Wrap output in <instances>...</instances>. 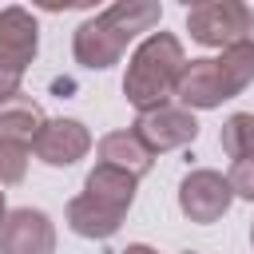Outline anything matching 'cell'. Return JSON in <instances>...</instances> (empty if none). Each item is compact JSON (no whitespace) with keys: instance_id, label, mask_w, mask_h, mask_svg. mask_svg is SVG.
Returning <instances> with one entry per match:
<instances>
[{"instance_id":"6da1fadb","label":"cell","mask_w":254,"mask_h":254,"mask_svg":"<svg viewBox=\"0 0 254 254\" xmlns=\"http://www.w3.org/2000/svg\"><path fill=\"white\" fill-rule=\"evenodd\" d=\"M159 20H163L159 4H151V0H119L107 12H99V16H91V20H83L75 28L71 56H75V64H83L91 71H103V67L119 64L127 44L139 32H151Z\"/></svg>"},{"instance_id":"7a4b0ae2","label":"cell","mask_w":254,"mask_h":254,"mask_svg":"<svg viewBox=\"0 0 254 254\" xmlns=\"http://www.w3.org/2000/svg\"><path fill=\"white\" fill-rule=\"evenodd\" d=\"M183 67H187L183 44L171 32H151L131 52V64H127V75H123L127 103L139 115L143 111H155V107H167L175 99V87L183 79Z\"/></svg>"},{"instance_id":"3957f363","label":"cell","mask_w":254,"mask_h":254,"mask_svg":"<svg viewBox=\"0 0 254 254\" xmlns=\"http://www.w3.org/2000/svg\"><path fill=\"white\" fill-rule=\"evenodd\" d=\"M254 83V40H242L234 48H222V56L190 60L183 67V79L175 87V99L187 111H210L222 99L242 95Z\"/></svg>"},{"instance_id":"277c9868","label":"cell","mask_w":254,"mask_h":254,"mask_svg":"<svg viewBox=\"0 0 254 254\" xmlns=\"http://www.w3.org/2000/svg\"><path fill=\"white\" fill-rule=\"evenodd\" d=\"M187 32L202 48H234L250 40L254 32V12L238 0H202L187 8Z\"/></svg>"},{"instance_id":"5b68a950","label":"cell","mask_w":254,"mask_h":254,"mask_svg":"<svg viewBox=\"0 0 254 254\" xmlns=\"http://www.w3.org/2000/svg\"><path fill=\"white\" fill-rule=\"evenodd\" d=\"M234 202V190H230V179L210 171V167H198V171H187L183 183H179V210L206 226V222H218Z\"/></svg>"},{"instance_id":"8992f818","label":"cell","mask_w":254,"mask_h":254,"mask_svg":"<svg viewBox=\"0 0 254 254\" xmlns=\"http://www.w3.org/2000/svg\"><path fill=\"white\" fill-rule=\"evenodd\" d=\"M131 131L147 143L151 155H163V151H179V147L194 143V135H198V119H194V111L167 103V107L143 111V115L135 119Z\"/></svg>"},{"instance_id":"52a82bcc","label":"cell","mask_w":254,"mask_h":254,"mask_svg":"<svg viewBox=\"0 0 254 254\" xmlns=\"http://www.w3.org/2000/svg\"><path fill=\"white\" fill-rule=\"evenodd\" d=\"M0 254H56V226L36 206H16L0 222Z\"/></svg>"},{"instance_id":"ba28073f","label":"cell","mask_w":254,"mask_h":254,"mask_svg":"<svg viewBox=\"0 0 254 254\" xmlns=\"http://www.w3.org/2000/svg\"><path fill=\"white\" fill-rule=\"evenodd\" d=\"M91 151V135L79 119H44L40 135L32 139V155L48 167H71Z\"/></svg>"},{"instance_id":"9c48e42d","label":"cell","mask_w":254,"mask_h":254,"mask_svg":"<svg viewBox=\"0 0 254 254\" xmlns=\"http://www.w3.org/2000/svg\"><path fill=\"white\" fill-rule=\"evenodd\" d=\"M36 48H40V28L32 12L0 8V67L24 75V67L36 60Z\"/></svg>"},{"instance_id":"30bf717a","label":"cell","mask_w":254,"mask_h":254,"mask_svg":"<svg viewBox=\"0 0 254 254\" xmlns=\"http://www.w3.org/2000/svg\"><path fill=\"white\" fill-rule=\"evenodd\" d=\"M123 214L127 210H119V206H111L95 194H75L67 202V226L79 238H111L123 226Z\"/></svg>"},{"instance_id":"8fae6325","label":"cell","mask_w":254,"mask_h":254,"mask_svg":"<svg viewBox=\"0 0 254 254\" xmlns=\"http://www.w3.org/2000/svg\"><path fill=\"white\" fill-rule=\"evenodd\" d=\"M95 155H99L103 167H115V171H123L131 179H143L151 171V163H155V155L147 151V143L135 131H111V135H103L99 147H95Z\"/></svg>"},{"instance_id":"7c38bea8","label":"cell","mask_w":254,"mask_h":254,"mask_svg":"<svg viewBox=\"0 0 254 254\" xmlns=\"http://www.w3.org/2000/svg\"><path fill=\"white\" fill-rule=\"evenodd\" d=\"M44 127V111L32 95H12L0 103V143H20V147H32V139L40 135Z\"/></svg>"},{"instance_id":"4fadbf2b","label":"cell","mask_w":254,"mask_h":254,"mask_svg":"<svg viewBox=\"0 0 254 254\" xmlns=\"http://www.w3.org/2000/svg\"><path fill=\"white\" fill-rule=\"evenodd\" d=\"M135 187H139V179H131V175L115 171V167H103V163H95L87 171V179H83V194H95V198H103V202H111L119 210H131Z\"/></svg>"},{"instance_id":"5bb4252c","label":"cell","mask_w":254,"mask_h":254,"mask_svg":"<svg viewBox=\"0 0 254 254\" xmlns=\"http://www.w3.org/2000/svg\"><path fill=\"white\" fill-rule=\"evenodd\" d=\"M218 147L238 163V159H250L254 155V111H234L222 131H218Z\"/></svg>"},{"instance_id":"9a60e30c","label":"cell","mask_w":254,"mask_h":254,"mask_svg":"<svg viewBox=\"0 0 254 254\" xmlns=\"http://www.w3.org/2000/svg\"><path fill=\"white\" fill-rule=\"evenodd\" d=\"M28 151L20 143H0V187H16L28 175Z\"/></svg>"},{"instance_id":"2e32d148","label":"cell","mask_w":254,"mask_h":254,"mask_svg":"<svg viewBox=\"0 0 254 254\" xmlns=\"http://www.w3.org/2000/svg\"><path fill=\"white\" fill-rule=\"evenodd\" d=\"M230 190H234V198H246V202H254V155L250 159H238L234 167H230Z\"/></svg>"},{"instance_id":"e0dca14e","label":"cell","mask_w":254,"mask_h":254,"mask_svg":"<svg viewBox=\"0 0 254 254\" xmlns=\"http://www.w3.org/2000/svg\"><path fill=\"white\" fill-rule=\"evenodd\" d=\"M20 71H8V67H0V103L4 99H12V95H20Z\"/></svg>"},{"instance_id":"ac0fdd59","label":"cell","mask_w":254,"mask_h":254,"mask_svg":"<svg viewBox=\"0 0 254 254\" xmlns=\"http://www.w3.org/2000/svg\"><path fill=\"white\" fill-rule=\"evenodd\" d=\"M119 254H159V250H151L147 242H131L127 250H119Z\"/></svg>"},{"instance_id":"d6986e66","label":"cell","mask_w":254,"mask_h":254,"mask_svg":"<svg viewBox=\"0 0 254 254\" xmlns=\"http://www.w3.org/2000/svg\"><path fill=\"white\" fill-rule=\"evenodd\" d=\"M8 218V202H4V190H0V222Z\"/></svg>"},{"instance_id":"ffe728a7","label":"cell","mask_w":254,"mask_h":254,"mask_svg":"<svg viewBox=\"0 0 254 254\" xmlns=\"http://www.w3.org/2000/svg\"><path fill=\"white\" fill-rule=\"evenodd\" d=\"M250 246H254V226H250Z\"/></svg>"},{"instance_id":"44dd1931","label":"cell","mask_w":254,"mask_h":254,"mask_svg":"<svg viewBox=\"0 0 254 254\" xmlns=\"http://www.w3.org/2000/svg\"><path fill=\"white\" fill-rule=\"evenodd\" d=\"M183 254H194V250H183Z\"/></svg>"}]
</instances>
